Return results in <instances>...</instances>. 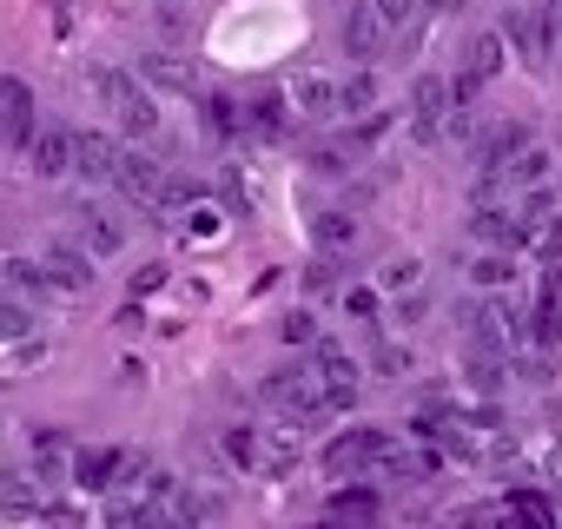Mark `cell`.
Segmentation results:
<instances>
[{
	"instance_id": "obj_17",
	"label": "cell",
	"mask_w": 562,
	"mask_h": 529,
	"mask_svg": "<svg viewBox=\"0 0 562 529\" xmlns=\"http://www.w3.org/2000/svg\"><path fill=\"white\" fill-rule=\"evenodd\" d=\"M463 67H470L476 80H496V74L509 67V41H503V27H483V34H470V47H463Z\"/></svg>"
},
{
	"instance_id": "obj_29",
	"label": "cell",
	"mask_w": 562,
	"mask_h": 529,
	"mask_svg": "<svg viewBox=\"0 0 562 529\" xmlns=\"http://www.w3.org/2000/svg\"><path fill=\"white\" fill-rule=\"evenodd\" d=\"M331 516H338V522H371V516H378V489H364V483L338 489V496H331Z\"/></svg>"
},
{
	"instance_id": "obj_4",
	"label": "cell",
	"mask_w": 562,
	"mask_h": 529,
	"mask_svg": "<svg viewBox=\"0 0 562 529\" xmlns=\"http://www.w3.org/2000/svg\"><path fill=\"white\" fill-rule=\"evenodd\" d=\"M338 47H345L358 67L384 54V21H378L371 0H351V8H345V21H338Z\"/></svg>"
},
{
	"instance_id": "obj_13",
	"label": "cell",
	"mask_w": 562,
	"mask_h": 529,
	"mask_svg": "<svg viewBox=\"0 0 562 529\" xmlns=\"http://www.w3.org/2000/svg\"><path fill=\"white\" fill-rule=\"evenodd\" d=\"M312 371H318L325 391H351V397H358V378H364V371H358V358H351L338 338H318V345H312Z\"/></svg>"
},
{
	"instance_id": "obj_14",
	"label": "cell",
	"mask_w": 562,
	"mask_h": 529,
	"mask_svg": "<svg viewBox=\"0 0 562 529\" xmlns=\"http://www.w3.org/2000/svg\"><path fill=\"white\" fill-rule=\"evenodd\" d=\"M80 245L93 251V258H113V251H126V225L106 212V205H80Z\"/></svg>"
},
{
	"instance_id": "obj_39",
	"label": "cell",
	"mask_w": 562,
	"mask_h": 529,
	"mask_svg": "<svg viewBox=\"0 0 562 529\" xmlns=\"http://www.w3.org/2000/svg\"><path fill=\"white\" fill-rule=\"evenodd\" d=\"M503 503H509V509H522V516H529V522H542V529H549V503H542V496H536V489H509V496H503Z\"/></svg>"
},
{
	"instance_id": "obj_27",
	"label": "cell",
	"mask_w": 562,
	"mask_h": 529,
	"mask_svg": "<svg viewBox=\"0 0 562 529\" xmlns=\"http://www.w3.org/2000/svg\"><path fill=\"white\" fill-rule=\"evenodd\" d=\"M391 126H397V113H391V106H378V113H364V120H351V133H345V146H351V153H371V146H378V139H384Z\"/></svg>"
},
{
	"instance_id": "obj_12",
	"label": "cell",
	"mask_w": 562,
	"mask_h": 529,
	"mask_svg": "<svg viewBox=\"0 0 562 529\" xmlns=\"http://www.w3.org/2000/svg\"><path fill=\"white\" fill-rule=\"evenodd\" d=\"M113 172H120V146H113L106 133H80V139H74V179L113 185Z\"/></svg>"
},
{
	"instance_id": "obj_1",
	"label": "cell",
	"mask_w": 562,
	"mask_h": 529,
	"mask_svg": "<svg viewBox=\"0 0 562 529\" xmlns=\"http://www.w3.org/2000/svg\"><path fill=\"white\" fill-rule=\"evenodd\" d=\"M503 41L516 47V60H522L529 74H542L549 54H555V14H542V8H509V14H503Z\"/></svg>"
},
{
	"instance_id": "obj_41",
	"label": "cell",
	"mask_w": 562,
	"mask_h": 529,
	"mask_svg": "<svg viewBox=\"0 0 562 529\" xmlns=\"http://www.w3.org/2000/svg\"><path fill=\"white\" fill-rule=\"evenodd\" d=\"M186 232H199V238H212V232H218V212H186Z\"/></svg>"
},
{
	"instance_id": "obj_20",
	"label": "cell",
	"mask_w": 562,
	"mask_h": 529,
	"mask_svg": "<svg viewBox=\"0 0 562 529\" xmlns=\"http://www.w3.org/2000/svg\"><path fill=\"white\" fill-rule=\"evenodd\" d=\"M549 166H555V159H549V146H536V139H529V146H522V153L503 166V185H516V192H529V185H549Z\"/></svg>"
},
{
	"instance_id": "obj_10",
	"label": "cell",
	"mask_w": 562,
	"mask_h": 529,
	"mask_svg": "<svg viewBox=\"0 0 562 529\" xmlns=\"http://www.w3.org/2000/svg\"><path fill=\"white\" fill-rule=\"evenodd\" d=\"M0 113H8V139L27 153L41 126H34V87H27L21 74H0Z\"/></svg>"
},
{
	"instance_id": "obj_36",
	"label": "cell",
	"mask_w": 562,
	"mask_h": 529,
	"mask_svg": "<svg viewBox=\"0 0 562 529\" xmlns=\"http://www.w3.org/2000/svg\"><path fill=\"white\" fill-rule=\"evenodd\" d=\"M345 318L371 325V318H378V285H351V292H345Z\"/></svg>"
},
{
	"instance_id": "obj_18",
	"label": "cell",
	"mask_w": 562,
	"mask_h": 529,
	"mask_svg": "<svg viewBox=\"0 0 562 529\" xmlns=\"http://www.w3.org/2000/svg\"><path fill=\"white\" fill-rule=\"evenodd\" d=\"M199 113H205V133L225 146V139H245V106L232 93H199Z\"/></svg>"
},
{
	"instance_id": "obj_31",
	"label": "cell",
	"mask_w": 562,
	"mask_h": 529,
	"mask_svg": "<svg viewBox=\"0 0 562 529\" xmlns=\"http://www.w3.org/2000/svg\"><path fill=\"white\" fill-rule=\"evenodd\" d=\"M417 279H424L417 258H391L384 272H378V292H417Z\"/></svg>"
},
{
	"instance_id": "obj_19",
	"label": "cell",
	"mask_w": 562,
	"mask_h": 529,
	"mask_svg": "<svg viewBox=\"0 0 562 529\" xmlns=\"http://www.w3.org/2000/svg\"><path fill=\"white\" fill-rule=\"evenodd\" d=\"M529 139H536V133H529L522 120H503V126H490V146L476 153V166H483V172H503V166H509Z\"/></svg>"
},
{
	"instance_id": "obj_8",
	"label": "cell",
	"mask_w": 562,
	"mask_h": 529,
	"mask_svg": "<svg viewBox=\"0 0 562 529\" xmlns=\"http://www.w3.org/2000/svg\"><path fill=\"white\" fill-rule=\"evenodd\" d=\"M113 185H120L133 205H159V192H166V166H159V159H146V153H120Z\"/></svg>"
},
{
	"instance_id": "obj_32",
	"label": "cell",
	"mask_w": 562,
	"mask_h": 529,
	"mask_svg": "<svg viewBox=\"0 0 562 529\" xmlns=\"http://www.w3.org/2000/svg\"><path fill=\"white\" fill-rule=\"evenodd\" d=\"M305 292H312V299H331V292H338V258H312V264H305Z\"/></svg>"
},
{
	"instance_id": "obj_24",
	"label": "cell",
	"mask_w": 562,
	"mask_h": 529,
	"mask_svg": "<svg viewBox=\"0 0 562 529\" xmlns=\"http://www.w3.org/2000/svg\"><path fill=\"white\" fill-rule=\"evenodd\" d=\"M312 238H318L325 258H338V251L358 245V218H351V212H318V218H312Z\"/></svg>"
},
{
	"instance_id": "obj_40",
	"label": "cell",
	"mask_w": 562,
	"mask_h": 529,
	"mask_svg": "<svg viewBox=\"0 0 562 529\" xmlns=\"http://www.w3.org/2000/svg\"><path fill=\"white\" fill-rule=\"evenodd\" d=\"M159 285H166V264H139V272H133V299H146Z\"/></svg>"
},
{
	"instance_id": "obj_26",
	"label": "cell",
	"mask_w": 562,
	"mask_h": 529,
	"mask_svg": "<svg viewBox=\"0 0 562 529\" xmlns=\"http://www.w3.org/2000/svg\"><path fill=\"white\" fill-rule=\"evenodd\" d=\"M0 272H8V285H14V292H34V299H47V292H54V279H47V264H41V258H8Z\"/></svg>"
},
{
	"instance_id": "obj_15",
	"label": "cell",
	"mask_w": 562,
	"mask_h": 529,
	"mask_svg": "<svg viewBox=\"0 0 562 529\" xmlns=\"http://www.w3.org/2000/svg\"><path fill=\"white\" fill-rule=\"evenodd\" d=\"M245 133H251V139H285V133H292V100H285V93L245 100Z\"/></svg>"
},
{
	"instance_id": "obj_3",
	"label": "cell",
	"mask_w": 562,
	"mask_h": 529,
	"mask_svg": "<svg viewBox=\"0 0 562 529\" xmlns=\"http://www.w3.org/2000/svg\"><path fill=\"white\" fill-rule=\"evenodd\" d=\"M384 450H391V430H384V424H351V430H345V437L325 450V470H331V476H345V470H364V463H378Z\"/></svg>"
},
{
	"instance_id": "obj_23",
	"label": "cell",
	"mask_w": 562,
	"mask_h": 529,
	"mask_svg": "<svg viewBox=\"0 0 562 529\" xmlns=\"http://www.w3.org/2000/svg\"><path fill=\"white\" fill-rule=\"evenodd\" d=\"M338 113H345V120L378 113V74H371V67H358L351 80H338Z\"/></svg>"
},
{
	"instance_id": "obj_37",
	"label": "cell",
	"mask_w": 562,
	"mask_h": 529,
	"mask_svg": "<svg viewBox=\"0 0 562 529\" xmlns=\"http://www.w3.org/2000/svg\"><path fill=\"white\" fill-rule=\"evenodd\" d=\"M483 87H490V80H476L470 67H457V74H450V106H476V93H483Z\"/></svg>"
},
{
	"instance_id": "obj_5",
	"label": "cell",
	"mask_w": 562,
	"mask_h": 529,
	"mask_svg": "<svg viewBox=\"0 0 562 529\" xmlns=\"http://www.w3.org/2000/svg\"><path fill=\"white\" fill-rule=\"evenodd\" d=\"M139 87H153V93H179V100H199L205 87H199V74H192V60H179V54H139Z\"/></svg>"
},
{
	"instance_id": "obj_38",
	"label": "cell",
	"mask_w": 562,
	"mask_h": 529,
	"mask_svg": "<svg viewBox=\"0 0 562 529\" xmlns=\"http://www.w3.org/2000/svg\"><path fill=\"white\" fill-rule=\"evenodd\" d=\"M371 364H378V378H404V371H411V351H404V345H378Z\"/></svg>"
},
{
	"instance_id": "obj_43",
	"label": "cell",
	"mask_w": 562,
	"mask_h": 529,
	"mask_svg": "<svg viewBox=\"0 0 562 529\" xmlns=\"http://www.w3.org/2000/svg\"><path fill=\"white\" fill-rule=\"evenodd\" d=\"M338 8H351V0H338Z\"/></svg>"
},
{
	"instance_id": "obj_30",
	"label": "cell",
	"mask_w": 562,
	"mask_h": 529,
	"mask_svg": "<svg viewBox=\"0 0 562 529\" xmlns=\"http://www.w3.org/2000/svg\"><path fill=\"white\" fill-rule=\"evenodd\" d=\"M529 251H536L542 264H562V212L542 218V225H529Z\"/></svg>"
},
{
	"instance_id": "obj_34",
	"label": "cell",
	"mask_w": 562,
	"mask_h": 529,
	"mask_svg": "<svg viewBox=\"0 0 562 529\" xmlns=\"http://www.w3.org/2000/svg\"><path fill=\"white\" fill-rule=\"evenodd\" d=\"M278 338H285V345H305V351H312V345H318V318L299 305V312L285 318V331H278Z\"/></svg>"
},
{
	"instance_id": "obj_25",
	"label": "cell",
	"mask_w": 562,
	"mask_h": 529,
	"mask_svg": "<svg viewBox=\"0 0 562 529\" xmlns=\"http://www.w3.org/2000/svg\"><path fill=\"white\" fill-rule=\"evenodd\" d=\"M351 159H358V153H351L345 139H312V146H305V166H312V172H325V179H345V172H351Z\"/></svg>"
},
{
	"instance_id": "obj_16",
	"label": "cell",
	"mask_w": 562,
	"mask_h": 529,
	"mask_svg": "<svg viewBox=\"0 0 562 529\" xmlns=\"http://www.w3.org/2000/svg\"><path fill=\"white\" fill-rule=\"evenodd\" d=\"M113 120H120L126 139H153V133H159V106H153V93L139 87V74H133V93L113 100Z\"/></svg>"
},
{
	"instance_id": "obj_44",
	"label": "cell",
	"mask_w": 562,
	"mask_h": 529,
	"mask_svg": "<svg viewBox=\"0 0 562 529\" xmlns=\"http://www.w3.org/2000/svg\"><path fill=\"white\" fill-rule=\"evenodd\" d=\"M549 8H562V0H549Z\"/></svg>"
},
{
	"instance_id": "obj_11",
	"label": "cell",
	"mask_w": 562,
	"mask_h": 529,
	"mask_svg": "<svg viewBox=\"0 0 562 529\" xmlns=\"http://www.w3.org/2000/svg\"><path fill=\"white\" fill-rule=\"evenodd\" d=\"M41 264H47L54 292H87V285H93V251H87V245H47Z\"/></svg>"
},
{
	"instance_id": "obj_6",
	"label": "cell",
	"mask_w": 562,
	"mask_h": 529,
	"mask_svg": "<svg viewBox=\"0 0 562 529\" xmlns=\"http://www.w3.org/2000/svg\"><path fill=\"white\" fill-rule=\"evenodd\" d=\"M470 238L490 245V251H522V245H529V225H522L509 205H476V212H470Z\"/></svg>"
},
{
	"instance_id": "obj_33",
	"label": "cell",
	"mask_w": 562,
	"mask_h": 529,
	"mask_svg": "<svg viewBox=\"0 0 562 529\" xmlns=\"http://www.w3.org/2000/svg\"><path fill=\"white\" fill-rule=\"evenodd\" d=\"M371 8H378L384 27H411V21L424 14V0H371Z\"/></svg>"
},
{
	"instance_id": "obj_42",
	"label": "cell",
	"mask_w": 562,
	"mask_h": 529,
	"mask_svg": "<svg viewBox=\"0 0 562 529\" xmlns=\"http://www.w3.org/2000/svg\"><path fill=\"white\" fill-rule=\"evenodd\" d=\"M8 146H14V139H8V113H0V153H8Z\"/></svg>"
},
{
	"instance_id": "obj_28",
	"label": "cell",
	"mask_w": 562,
	"mask_h": 529,
	"mask_svg": "<svg viewBox=\"0 0 562 529\" xmlns=\"http://www.w3.org/2000/svg\"><path fill=\"white\" fill-rule=\"evenodd\" d=\"M225 457H232L238 470H258V463H265V443H258V430H251V424H225Z\"/></svg>"
},
{
	"instance_id": "obj_35",
	"label": "cell",
	"mask_w": 562,
	"mask_h": 529,
	"mask_svg": "<svg viewBox=\"0 0 562 529\" xmlns=\"http://www.w3.org/2000/svg\"><path fill=\"white\" fill-rule=\"evenodd\" d=\"M34 331V318L14 305V299H0V345H14V338H27Z\"/></svg>"
},
{
	"instance_id": "obj_2",
	"label": "cell",
	"mask_w": 562,
	"mask_h": 529,
	"mask_svg": "<svg viewBox=\"0 0 562 529\" xmlns=\"http://www.w3.org/2000/svg\"><path fill=\"white\" fill-rule=\"evenodd\" d=\"M443 120H450V80L417 74L411 80V139L417 146H437L443 139Z\"/></svg>"
},
{
	"instance_id": "obj_9",
	"label": "cell",
	"mask_w": 562,
	"mask_h": 529,
	"mask_svg": "<svg viewBox=\"0 0 562 529\" xmlns=\"http://www.w3.org/2000/svg\"><path fill=\"white\" fill-rule=\"evenodd\" d=\"M126 463H133V457L113 450V443H106V450H80V457H74V483H80L87 496H106V489H120Z\"/></svg>"
},
{
	"instance_id": "obj_22",
	"label": "cell",
	"mask_w": 562,
	"mask_h": 529,
	"mask_svg": "<svg viewBox=\"0 0 562 529\" xmlns=\"http://www.w3.org/2000/svg\"><path fill=\"white\" fill-rule=\"evenodd\" d=\"M292 106H299L305 120H338V87H331L325 74H312V80L292 87Z\"/></svg>"
},
{
	"instance_id": "obj_21",
	"label": "cell",
	"mask_w": 562,
	"mask_h": 529,
	"mask_svg": "<svg viewBox=\"0 0 562 529\" xmlns=\"http://www.w3.org/2000/svg\"><path fill=\"white\" fill-rule=\"evenodd\" d=\"M470 285H476V292H509V285H516V251H483V258H470Z\"/></svg>"
},
{
	"instance_id": "obj_7",
	"label": "cell",
	"mask_w": 562,
	"mask_h": 529,
	"mask_svg": "<svg viewBox=\"0 0 562 529\" xmlns=\"http://www.w3.org/2000/svg\"><path fill=\"white\" fill-rule=\"evenodd\" d=\"M74 139H80V133H67V126H41L34 146H27L34 179H67V172H74Z\"/></svg>"
}]
</instances>
